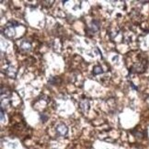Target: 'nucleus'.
<instances>
[{"mask_svg": "<svg viewBox=\"0 0 149 149\" xmlns=\"http://www.w3.org/2000/svg\"><path fill=\"white\" fill-rule=\"evenodd\" d=\"M19 26V24L15 20L8 21L7 25L5 26L4 30L2 31L3 35L7 39H13L16 36V29L15 27Z\"/></svg>", "mask_w": 149, "mask_h": 149, "instance_id": "1", "label": "nucleus"}, {"mask_svg": "<svg viewBox=\"0 0 149 149\" xmlns=\"http://www.w3.org/2000/svg\"><path fill=\"white\" fill-rule=\"evenodd\" d=\"M11 97H12V94H11L10 90L7 89V88H1V107L2 108H7L11 104Z\"/></svg>", "mask_w": 149, "mask_h": 149, "instance_id": "2", "label": "nucleus"}, {"mask_svg": "<svg viewBox=\"0 0 149 149\" xmlns=\"http://www.w3.org/2000/svg\"><path fill=\"white\" fill-rule=\"evenodd\" d=\"M100 30V21L99 19H92L89 25L87 27V31L88 33L95 34L99 32Z\"/></svg>", "mask_w": 149, "mask_h": 149, "instance_id": "3", "label": "nucleus"}, {"mask_svg": "<svg viewBox=\"0 0 149 149\" xmlns=\"http://www.w3.org/2000/svg\"><path fill=\"white\" fill-rule=\"evenodd\" d=\"M78 106L80 111H81L84 114H87L89 111V109H90V102L88 98H83L80 100L79 103H78Z\"/></svg>", "mask_w": 149, "mask_h": 149, "instance_id": "4", "label": "nucleus"}, {"mask_svg": "<svg viewBox=\"0 0 149 149\" xmlns=\"http://www.w3.org/2000/svg\"><path fill=\"white\" fill-rule=\"evenodd\" d=\"M55 132L56 134H58L59 136H66L67 134H68V127L67 125L64 123H60L56 125L55 127Z\"/></svg>", "mask_w": 149, "mask_h": 149, "instance_id": "5", "label": "nucleus"}, {"mask_svg": "<svg viewBox=\"0 0 149 149\" xmlns=\"http://www.w3.org/2000/svg\"><path fill=\"white\" fill-rule=\"evenodd\" d=\"M3 72H4V74H5L8 77H9V78H13V79L16 78V77H17V73H18V71H17L16 68H15L14 66H12L11 65H8V66H6V67H5V69L3 70Z\"/></svg>", "mask_w": 149, "mask_h": 149, "instance_id": "6", "label": "nucleus"}, {"mask_svg": "<svg viewBox=\"0 0 149 149\" xmlns=\"http://www.w3.org/2000/svg\"><path fill=\"white\" fill-rule=\"evenodd\" d=\"M31 47H32V45H31V42L28 41V40H23L19 44V49L21 52H23V53H28V52H30L31 50Z\"/></svg>", "mask_w": 149, "mask_h": 149, "instance_id": "7", "label": "nucleus"}, {"mask_svg": "<svg viewBox=\"0 0 149 149\" xmlns=\"http://www.w3.org/2000/svg\"><path fill=\"white\" fill-rule=\"evenodd\" d=\"M145 71V66L143 65L141 63H136L132 67V72L134 73H143Z\"/></svg>", "mask_w": 149, "mask_h": 149, "instance_id": "8", "label": "nucleus"}, {"mask_svg": "<svg viewBox=\"0 0 149 149\" xmlns=\"http://www.w3.org/2000/svg\"><path fill=\"white\" fill-rule=\"evenodd\" d=\"M60 82H61V79H60L58 77H51L48 79V83H49L50 85H53V86L58 85Z\"/></svg>", "mask_w": 149, "mask_h": 149, "instance_id": "9", "label": "nucleus"}, {"mask_svg": "<svg viewBox=\"0 0 149 149\" xmlns=\"http://www.w3.org/2000/svg\"><path fill=\"white\" fill-rule=\"evenodd\" d=\"M103 72L104 71H103L101 65H95L92 69V74L94 76H99L100 74H103Z\"/></svg>", "mask_w": 149, "mask_h": 149, "instance_id": "10", "label": "nucleus"}, {"mask_svg": "<svg viewBox=\"0 0 149 149\" xmlns=\"http://www.w3.org/2000/svg\"><path fill=\"white\" fill-rule=\"evenodd\" d=\"M40 118H41V121H42V123H46L48 121V119H49V116H48V114L47 113H45V112H42V113H40Z\"/></svg>", "mask_w": 149, "mask_h": 149, "instance_id": "11", "label": "nucleus"}, {"mask_svg": "<svg viewBox=\"0 0 149 149\" xmlns=\"http://www.w3.org/2000/svg\"><path fill=\"white\" fill-rule=\"evenodd\" d=\"M0 115H1V121H2V122H5V121H6L5 111H4V108H2V107H1V113H0Z\"/></svg>", "mask_w": 149, "mask_h": 149, "instance_id": "12", "label": "nucleus"}, {"mask_svg": "<svg viewBox=\"0 0 149 149\" xmlns=\"http://www.w3.org/2000/svg\"><path fill=\"white\" fill-rule=\"evenodd\" d=\"M131 87L133 88H134V89H136V90L138 89V88H137V87H135V86H134V85L133 83H131Z\"/></svg>", "mask_w": 149, "mask_h": 149, "instance_id": "13", "label": "nucleus"}, {"mask_svg": "<svg viewBox=\"0 0 149 149\" xmlns=\"http://www.w3.org/2000/svg\"><path fill=\"white\" fill-rule=\"evenodd\" d=\"M146 102H147V104L149 105V98H148V99H146Z\"/></svg>", "mask_w": 149, "mask_h": 149, "instance_id": "14", "label": "nucleus"}]
</instances>
